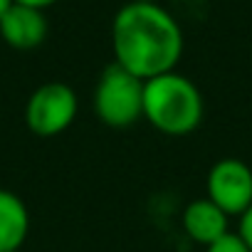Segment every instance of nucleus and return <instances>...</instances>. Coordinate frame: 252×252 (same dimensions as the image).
<instances>
[{
    "mask_svg": "<svg viewBox=\"0 0 252 252\" xmlns=\"http://www.w3.org/2000/svg\"><path fill=\"white\" fill-rule=\"evenodd\" d=\"M111 47L116 64L146 82L176 69L183 55V30L163 5L131 0L114 15Z\"/></svg>",
    "mask_w": 252,
    "mask_h": 252,
    "instance_id": "obj_1",
    "label": "nucleus"
},
{
    "mask_svg": "<svg viewBox=\"0 0 252 252\" xmlns=\"http://www.w3.org/2000/svg\"><path fill=\"white\" fill-rule=\"evenodd\" d=\"M205 114L200 89L186 77L173 72L144 82V119L166 136L193 134Z\"/></svg>",
    "mask_w": 252,
    "mask_h": 252,
    "instance_id": "obj_2",
    "label": "nucleus"
},
{
    "mask_svg": "<svg viewBox=\"0 0 252 252\" xmlns=\"http://www.w3.org/2000/svg\"><path fill=\"white\" fill-rule=\"evenodd\" d=\"M94 111L109 129H126L144 119V79L111 62L94 87Z\"/></svg>",
    "mask_w": 252,
    "mask_h": 252,
    "instance_id": "obj_3",
    "label": "nucleus"
},
{
    "mask_svg": "<svg viewBox=\"0 0 252 252\" xmlns=\"http://www.w3.org/2000/svg\"><path fill=\"white\" fill-rule=\"evenodd\" d=\"M79 111L77 92L64 82L40 84L25 101V126L40 139L64 134Z\"/></svg>",
    "mask_w": 252,
    "mask_h": 252,
    "instance_id": "obj_4",
    "label": "nucleus"
},
{
    "mask_svg": "<svg viewBox=\"0 0 252 252\" xmlns=\"http://www.w3.org/2000/svg\"><path fill=\"white\" fill-rule=\"evenodd\" d=\"M205 198L225 215H242L252 205V168L240 158H220L205 176Z\"/></svg>",
    "mask_w": 252,
    "mask_h": 252,
    "instance_id": "obj_5",
    "label": "nucleus"
},
{
    "mask_svg": "<svg viewBox=\"0 0 252 252\" xmlns=\"http://www.w3.org/2000/svg\"><path fill=\"white\" fill-rule=\"evenodd\" d=\"M0 37L13 50H35L47 37V18L37 8L10 3L5 15L0 18Z\"/></svg>",
    "mask_w": 252,
    "mask_h": 252,
    "instance_id": "obj_6",
    "label": "nucleus"
},
{
    "mask_svg": "<svg viewBox=\"0 0 252 252\" xmlns=\"http://www.w3.org/2000/svg\"><path fill=\"white\" fill-rule=\"evenodd\" d=\"M181 225L193 242L208 247L230 232V215H225L213 200L198 198L183 208Z\"/></svg>",
    "mask_w": 252,
    "mask_h": 252,
    "instance_id": "obj_7",
    "label": "nucleus"
},
{
    "mask_svg": "<svg viewBox=\"0 0 252 252\" xmlns=\"http://www.w3.org/2000/svg\"><path fill=\"white\" fill-rule=\"evenodd\" d=\"M30 232V213L25 200L0 188V252H15L23 247Z\"/></svg>",
    "mask_w": 252,
    "mask_h": 252,
    "instance_id": "obj_8",
    "label": "nucleus"
},
{
    "mask_svg": "<svg viewBox=\"0 0 252 252\" xmlns=\"http://www.w3.org/2000/svg\"><path fill=\"white\" fill-rule=\"evenodd\" d=\"M205 252H250V247L245 245V240L237 232H227L225 237H220L218 242L208 245Z\"/></svg>",
    "mask_w": 252,
    "mask_h": 252,
    "instance_id": "obj_9",
    "label": "nucleus"
},
{
    "mask_svg": "<svg viewBox=\"0 0 252 252\" xmlns=\"http://www.w3.org/2000/svg\"><path fill=\"white\" fill-rule=\"evenodd\" d=\"M237 235L245 240V245L250 247V252H252V205L240 215V227H237Z\"/></svg>",
    "mask_w": 252,
    "mask_h": 252,
    "instance_id": "obj_10",
    "label": "nucleus"
},
{
    "mask_svg": "<svg viewBox=\"0 0 252 252\" xmlns=\"http://www.w3.org/2000/svg\"><path fill=\"white\" fill-rule=\"evenodd\" d=\"M13 3H20V5H28V8H37V10H42V8L57 3V0H13Z\"/></svg>",
    "mask_w": 252,
    "mask_h": 252,
    "instance_id": "obj_11",
    "label": "nucleus"
},
{
    "mask_svg": "<svg viewBox=\"0 0 252 252\" xmlns=\"http://www.w3.org/2000/svg\"><path fill=\"white\" fill-rule=\"evenodd\" d=\"M10 3H13V0H0V18L5 15V10L10 8Z\"/></svg>",
    "mask_w": 252,
    "mask_h": 252,
    "instance_id": "obj_12",
    "label": "nucleus"
},
{
    "mask_svg": "<svg viewBox=\"0 0 252 252\" xmlns=\"http://www.w3.org/2000/svg\"><path fill=\"white\" fill-rule=\"evenodd\" d=\"M15 252H20V250H15Z\"/></svg>",
    "mask_w": 252,
    "mask_h": 252,
    "instance_id": "obj_13",
    "label": "nucleus"
}]
</instances>
